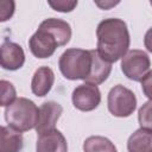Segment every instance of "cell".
Masks as SVG:
<instances>
[{"mask_svg": "<svg viewBox=\"0 0 152 152\" xmlns=\"http://www.w3.org/2000/svg\"><path fill=\"white\" fill-rule=\"evenodd\" d=\"M97 52L109 62L115 63L122 58L129 48V32L127 24L119 18H107L96 27Z\"/></svg>", "mask_w": 152, "mask_h": 152, "instance_id": "cell-1", "label": "cell"}, {"mask_svg": "<svg viewBox=\"0 0 152 152\" xmlns=\"http://www.w3.org/2000/svg\"><path fill=\"white\" fill-rule=\"evenodd\" d=\"M71 26L58 18H49L40 23L38 30L28 39V48L37 58L51 57L56 49L70 42Z\"/></svg>", "mask_w": 152, "mask_h": 152, "instance_id": "cell-2", "label": "cell"}, {"mask_svg": "<svg viewBox=\"0 0 152 152\" xmlns=\"http://www.w3.org/2000/svg\"><path fill=\"white\" fill-rule=\"evenodd\" d=\"M93 53L91 50L71 48L65 50L58 61V68L62 75L70 81H87L91 72Z\"/></svg>", "mask_w": 152, "mask_h": 152, "instance_id": "cell-3", "label": "cell"}, {"mask_svg": "<svg viewBox=\"0 0 152 152\" xmlns=\"http://www.w3.org/2000/svg\"><path fill=\"white\" fill-rule=\"evenodd\" d=\"M39 115V108L26 97H18L13 103L5 108V120L10 127L26 132L36 128Z\"/></svg>", "mask_w": 152, "mask_h": 152, "instance_id": "cell-4", "label": "cell"}, {"mask_svg": "<svg viewBox=\"0 0 152 152\" xmlns=\"http://www.w3.org/2000/svg\"><path fill=\"white\" fill-rule=\"evenodd\" d=\"M107 107L112 115L116 118H127L132 115L137 108L135 94L121 84L114 86L108 93Z\"/></svg>", "mask_w": 152, "mask_h": 152, "instance_id": "cell-5", "label": "cell"}, {"mask_svg": "<svg viewBox=\"0 0 152 152\" xmlns=\"http://www.w3.org/2000/svg\"><path fill=\"white\" fill-rule=\"evenodd\" d=\"M151 61L148 55L139 49L128 50V52L121 58V71L132 81L141 82L144 76L148 72Z\"/></svg>", "mask_w": 152, "mask_h": 152, "instance_id": "cell-6", "label": "cell"}, {"mask_svg": "<svg viewBox=\"0 0 152 152\" xmlns=\"http://www.w3.org/2000/svg\"><path fill=\"white\" fill-rule=\"evenodd\" d=\"M72 104L81 112H91L96 109L101 102V93L97 86L84 83L77 86L71 95Z\"/></svg>", "mask_w": 152, "mask_h": 152, "instance_id": "cell-7", "label": "cell"}, {"mask_svg": "<svg viewBox=\"0 0 152 152\" xmlns=\"http://www.w3.org/2000/svg\"><path fill=\"white\" fill-rule=\"evenodd\" d=\"M1 51V66L5 70L14 71L20 69L25 63V53L23 48L8 39H5L0 48Z\"/></svg>", "mask_w": 152, "mask_h": 152, "instance_id": "cell-8", "label": "cell"}, {"mask_svg": "<svg viewBox=\"0 0 152 152\" xmlns=\"http://www.w3.org/2000/svg\"><path fill=\"white\" fill-rule=\"evenodd\" d=\"M63 113V107L55 101H46L39 107V115L36 126L38 134H42L46 131L53 129L56 122Z\"/></svg>", "mask_w": 152, "mask_h": 152, "instance_id": "cell-9", "label": "cell"}, {"mask_svg": "<svg viewBox=\"0 0 152 152\" xmlns=\"http://www.w3.org/2000/svg\"><path fill=\"white\" fill-rule=\"evenodd\" d=\"M36 152H68L66 139L57 128L46 131L38 135Z\"/></svg>", "mask_w": 152, "mask_h": 152, "instance_id": "cell-10", "label": "cell"}, {"mask_svg": "<svg viewBox=\"0 0 152 152\" xmlns=\"http://www.w3.org/2000/svg\"><path fill=\"white\" fill-rule=\"evenodd\" d=\"M55 82V74L49 66H39L31 81V90L36 96L43 97L49 94Z\"/></svg>", "mask_w": 152, "mask_h": 152, "instance_id": "cell-11", "label": "cell"}, {"mask_svg": "<svg viewBox=\"0 0 152 152\" xmlns=\"http://www.w3.org/2000/svg\"><path fill=\"white\" fill-rule=\"evenodd\" d=\"M91 53H93V66H91V72L87 78L86 83L97 86L103 83L108 78L112 71V63L104 61L100 56L97 50H91Z\"/></svg>", "mask_w": 152, "mask_h": 152, "instance_id": "cell-12", "label": "cell"}, {"mask_svg": "<svg viewBox=\"0 0 152 152\" xmlns=\"http://www.w3.org/2000/svg\"><path fill=\"white\" fill-rule=\"evenodd\" d=\"M0 135V152H20L23 150L24 139L21 132L10 126H2Z\"/></svg>", "mask_w": 152, "mask_h": 152, "instance_id": "cell-13", "label": "cell"}, {"mask_svg": "<svg viewBox=\"0 0 152 152\" xmlns=\"http://www.w3.org/2000/svg\"><path fill=\"white\" fill-rule=\"evenodd\" d=\"M128 152H152V131L139 128L134 131L127 140Z\"/></svg>", "mask_w": 152, "mask_h": 152, "instance_id": "cell-14", "label": "cell"}, {"mask_svg": "<svg viewBox=\"0 0 152 152\" xmlns=\"http://www.w3.org/2000/svg\"><path fill=\"white\" fill-rule=\"evenodd\" d=\"M114 150H116L114 144L101 135H91L83 142V152H109Z\"/></svg>", "mask_w": 152, "mask_h": 152, "instance_id": "cell-15", "label": "cell"}, {"mask_svg": "<svg viewBox=\"0 0 152 152\" xmlns=\"http://www.w3.org/2000/svg\"><path fill=\"white\" fill-rule=\"evenodd\" d=\"M138 121L141 128L152 131V101L145 102L138 110Z\"/></svg>", "mask_w": 152, "mask_h": 152, "instance_id": "cell-16", "label": "cell"}, {"mask_svg": "<svg viewBox=\"0 0 152 152\" xmlns=\"http://www.w3.org/2000/svg\"><path fill=\"white\" fill-rule=\"evenodd\" d=\"M0 87H1V106L7 107L17 100L15 88L10 81L6 80L0 81Z\"/></svg>", "mask_w": 152, "mask_h": 152, "instance_id": "cell-17", "label": "cell"}, {"mask_svg": "<svg viewBox=\"0 0 152 152\" xmlns=\"http://www.w3.org/2000/svg\"><path fill=\"white\" fill-rule=\"evenodd\" d=\"M48 4L57 12H71L76 6L77 1H65V0H58V1H48Z\"/></svg>", "mask_w": 152, "mask_h": 152, "instance_id": "cell-18", "label": "cell"}, {"mask_svg": "<svg viewBox=\"0 0 152 152\" xmlns=\"http://www.w3.org/2000/svg\"><path fill=\"white\" fill-rule=\"evenodd\" d=\"M141 89L144 95L152 101V70H150L141 80Z\"/></svg>", "mask_w": 152, "mask_h": 152, "instance_id": "cell-19", "label": "cell"}, {"mask_svg": "<svg viewBox=\"0 0 152 152\" xmlns=\"http://www.w3.org/2000/svg\"><path fill=\"white\" fill-rule=\"evenodd\" d=\"M144 44H145V48L147 49V51L152 52V27H150L145 36H144Z\"/></svg>", "mask_w": 152, "mask_h": 152, "instance_id": "cell-20", "label": "cell"}, {"mask_svg": "<svg viewBox=\"0 0 152 152\" xmlns=\"http://www.w3.org/2000/svg\"><path fill=\"white\" fill-rule=\"evenodd\" d=\"M116 4H119V2H104V4H101V2H96V5L97 6H100V7H102V8H104V10H107L108 8V6H115Z\"/></svg>", "mask_w": 152, "mask_h": 152, "instance_id": "cell-21", "label": "cell"}, {"mask_svg": "<svg viewBox=\"0 0 152 152\" xmlns=\"http://www.w3.org/2000/svg\"><path fill=\"white\" fill-rule=\"evenodd\" d=\"M109 152H118V150H114V151H109Z\"/></svg>", "mask_w": 152, "mask_h": 152, "instance_id": "cell-22", "label": "cell"}, {"mask_svg": "<svg viewBox=\"0 0 152 152\" xmlns=\"http://www.w3.org/2000/svg\"><path fill=\"white\" fill-rule=\"evenodd\" d=\"M150 4H151V6H152V1H151V2H150Z\"/></svg>", "mask_w": 152, "mask_h": 152, "instance_id": "cell-23", "label": "cell"}]
</instances>
